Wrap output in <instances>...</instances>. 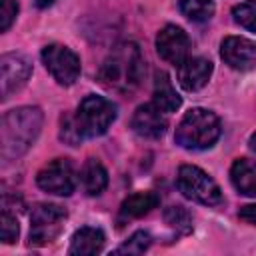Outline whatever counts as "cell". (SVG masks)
<instances>
[{"label":"cell","mask_w":256,"mask_h":256,"mask_svg":"<svg viewBox=\"0 0 256 256\" xmlns=\"http://www.w3.org/2000/svg\"><path fill=\"white\" fill-rule=\"evenodd\" d=\"M230 180L242 196L256 198V160L238 158L230 168Z\"/></svg>","instance_id":"15"},{"label":"cell","mask_w":256,"mask_h":256,"mask_svg":"<svg viewBox=\"0 0 256 256\" xmlns=\"http://www.w3.org/2000/svg\"><path fill=\"white\" fill-rule=\"evenodd\" d=\"M160 204L158 194L154 192H136L132 196H128L122 206H120V216L122 218H140L144 214H148L150 210H154Z\"/></svg>","instance_id":"18"},{"label":"cell","mask_w":256,"mask_h":256,"mask_svg":"<svg viewBox=\"0 0 256 256\" xmlns=\"http://www.w3.org/2000/svg\"><path fill=\"white\" fill-rule=\"evenodd\" d=\"M130 126L136 136L146 138V140H158L160 136H164V132L168 128V120H166L164 112L154 102H150V104H142L134 110Z\"/></svg>","instance_id":"11"},{"label":"cell","mask_w":256,"mask_h":256,"mask_svg":"<svg viewBox=\"0 0 256 256\" xmlns=\"http://www.w3.org/2000/svg\"><path fill=\"white\" fill-rule=\"evenodd\" d=\"M220 56L230 68L248 72L256 66V44L242 36H228L220 44Z\"/></svg>","instance_id":"12"},{"label":"cell","mask_w":256,"mask_h":256,"mask_svg":"<svg viewBox=\"0 0 256 256\" xmlns=\"http://www.w3.org/2000/svg\"><path fill=\"white\" fill-rule=\"evenodd\" d=\"M18 4L16 0H0V32H6L16 20Z\"/></svg>","instance_id":"24"},{"label":"cell","mask_w":256,"mask_h":256,"mask_svg":"<svg viewBox=\"0 0 256 256\" xmlns=\"http://www.w3.org/2000/svg\"><path fill=\"white\" fill-rule=\"evenodd\" d=\"M36 184L56 196H70L76 188V172L66 158H54L50 160L36 176Z\"/></svg>","instance_id":"8"},{"label":"cell","mask_w":256,"mask_h":256,"mask_svg":"<svg viewBox=\"0 0 256 256\" xmlns=\"http://www.w3.org/2000/svg\"><path fill=\"white\" fill-rule=\"evenodd\" d=\"M54 2H56V0H36V6H38V8H48V6L54 4Z\"/></svg>","instance_id":"26"},{"label":"cell","mask_w":256,"mask_h":256,"mask_svg":"<svg viewBox=\"0 0 256 256\" xmlns=\"http://www.w3.org/2000/svg\"><path fill=\"white\" fill-rule=\"evenodd\" d=\"M232 16L236 24H240L250 32H256V0H246L242 4H236L232 8Z\"/></svg>","instance_id":"21"},{"label":"cell","mask_w":256,"mask_h":256,"mask_svg":"<svg viewBox=\"0 0 256 256\" xmlns=\"http://www.w3.org/2000/svg\"><path fill=\"white\" fill-rule=\"evenodd\" d=\"M250 148H252V150L256 152V132H254V134L250 136Z\"/></svg>","instance_id":"27"},{"label":"cell","mask_w":256,"mask_h":256,"mask_svg":"<svg viewBox=\"0 0 256 256\" xmlns=\"http://www.w3.org/2000/svg\"><path fill=\"white\" fill-rule=\"evenodd\" d=\"M220 132V118L212 110L192 108L178 122L174 140L186 150H206L216 144Z\"/></svg>","instance_id":"4"},{"label":"cell","mask_w":256,"mask_h":256,"mask_svg":"<svg viewBox=\"0 0 256 256\" xmlns=\"http://www.w3.org/2000/svg\"><path fill=\"white\" fill-rule=\"evenodd\" d=\"M156 52L162 60H166L174 66H180L188 58L190 38L180 26L168 24L156 36Z\"/></svg>","instance_id":"10"},{"label":"cell","mask_w":256,"mask_h":256,"mask_svg":"<svg viewBox=\"0 0 256 256\" xmlns=\"http://www.w3.org/2000/svg\"><path fill=\"white\" fill-rule=\"evenodd\" d=\"M66 210L52 202H38L30 212V246H46L52 242L64 226Z\"/></svg>","instance_id":"6"},{"label":"cell","mask_w":256,"mask_h":256,"mask_svg":"<svg viewBox=\"0 0 256 256\" xmlns=\"http://www.w3.org/2000/svg\"><path fill=\"white\" fill-rule=\"evenodd\" d=\"M42 62L46 70L52 74V78L62 86L74 84L80 76V58L68 46L48 44L42 50Z\"/></svg>","instance_id":"7"},{"label":"cell","mask_w":256,"mask_h":256,"mask_svg":"<svg viewBox=\"0 0 256 256\" xmlns=\"http://www.w3.org/2000/svg\"><path fill=\"white\" fill-rule=\"evenodd\" d=\"M154 104L164 112V114H170V112H176L180 106H182V98L178 96V92L174 90L172 86V80L166 72H156L154 76Z\"/></svg>","instance_id":"16"},{"label":"cell","mask_w":256,"mask_h":256,"mask_svg":"<svg viewBox=\"0 0 256 256\" xmlns=\"http://www.w3.org/2000/svg\"><path fill=\"white\" fill-rule=\"evenodd\" d=\"M144 76V58L134 42H124L112 48L98 70V80L116 92H134Z\"/></svg>","instance_id":"2"},{"label":"cell","mask_w":256,"mask_h":256,"mask_svg":"<svg viewBox=\"0 0 256 256\" xmlns=\"http://www.w3.org/2000/svg\"><path fill=\"white\" fill-rule=\"evenodd\" d=\"M238 216H240V220H244V222L256 226V204H246V206H242L240 212H238Z\"/></svg>","instance_id":"25"},{"label":"cell","mask_w":256,"mask_h":256,"mask_svg":"<svg viewBox=\"0 0 256 256\" xmlns=\"http://www.w3.org/2000/svg\"><path fill=\"white\" fill-rule=\"evenodd\" d=\"M176 186L192 202H198L204 206H218L222 202L220 186L198 166H190V164L180 166Z\"/></svg>","instance_id":"5"},{"label":"cell","mask_w":256,"mask_h":256,"mask_svg":"<svg viewBox=\"0 0 256 256\" xmlns=\"http://www.w3.org/2000/svg\"><path fill=\"white\" fill-rule=\"evenodd\" d=\"M32 64L22 54L10 52L0 58V94L2 100H8L14 92H18L30 78Z\"/></svg>","instance_id":"9"},{"label":"cell","mask_w":256,"mask_h":256,"mask_svg":"<svg viewBox=\"0 0 256 256\" xmlns=\"http://www.w3.org/2000/svg\"><path fill=\"white\" fill-rule=\"evenodd\" d=\"M114 120H116V106L104 96L88 94L78 104L76 114L62 120L60 136L68 144L76 146L84 138L102 136Z\"/></svg>","instance_id":"1"},{"label":"cell","mask_w":256,"mask_h":256,"mask_svg":"<svg viewBox=\"0 0 256 256\" xmlns=\"http://www.w3.org/2000/svg\"><path fill=\"white\" fill-rule=\"evenodd\" d=\"M150 244H152L150 234L144 232V230H138L120 248H116V254H142V252H146L150 248Z\"/></svg>","instance_id":"22"},{"label":"cell","mask_w":256,"mask_h":256,"mask_svg":"<svg viewBox=\"0 0 256 256\" xmlns=\"http://www.w3.org/2000/svg\"><path fill=\"white\" fill-rule=\"evenodd\" d=\"M212 74V62L202 56H188L178 66V82L186 92H196L206 86Z\"/></svg>","instance_id":"13"},{"label":"cell","mask_w":256,"mask_h":256,"mask_svg":"<svg viewBox=\"0 0 256 256\" xmlns=\"http://www.w3.org/2000/svg\"><path fill=\"white\" fill-rule=\"evenodd\" d=\"M80 182L88 196H100L108 186V172L96 158H88L80 170Z\"/></svg>","instance_id":"17"},{"label":"cell","mask_w":256,"mask_h":256,"mask_svg":"<svg viewBox=\"0 0 256 256\" xmlns=\"http://www.w3.org/2000/svg\"><path fill=\"white\" fill-rule=\"evenodd\" d=\"M106 242V236L100 228L94 226H82L80 230H76L70 238V248L68 254L72 256H90V254H98L102 252Z\"/></svg>","instance_id":"14"},{"label":"cell","mask_w":256,"mask_h":256,"mask_svg":"<svg viewBox=\"0 0 256 256\" xmlns=\"http://www.w3.org/2000/svg\"><path fill=\"white\" fill-rule=\"evenodd\" d=\"M18 232H20L18 220H16L8 210H4L2 216H0V236H2V242H4V244L16 242V240H18Z\"/></svg>","instance_id":"23"},{"label":"cell","mask_w":256,"mask_h":256,"mask_svg":"<svg viewBox=\"0 0 256 256\" xmlns=\"http://www.w3.org/2000/svg\"><path fill=\"white\" fill-rule=\"evenodd\" d=\"M180 12L192 22H206L214 16V2L212 0H178Z\"/></svg>","instance_id":"19"},{"label":"cell","mask_w":256,"mask_h":256,"mask_svg":"<svg viewBox=\"0 0 256 256\" xmlns=\"http://www.w3.org/2000/svg\"><path fill=\"white\" fill-rule=\"evenodd\" d=\"M42 110L36 106H20L4 114L0 128L2 158L14 160L30 150L42 130Z\"/></svg>","instance_id":"3"},{"label":"cell","mask_w":256,"mask_h":256,"mask_svg":"<svg viewBox=\"0 0 256 256\" xmlns=\"http://www.w3.org/2000/svg\"><path fill=\"white\" fill-rule=\"evenodd\" d=\"M164 220H166L174 230H178V232H182V234H188V232L192 230V216H190V212H188L184 206H178V204L168 206V208L164 210Z\"/></svg>","instance_id":"20"}]
</instances>
